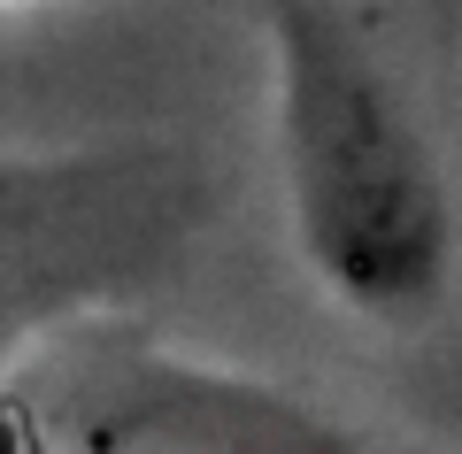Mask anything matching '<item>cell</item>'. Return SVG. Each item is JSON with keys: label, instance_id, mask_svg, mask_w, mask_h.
<instances>
[{"label": "cell", "instance_id": "obj_1", "mask_svg": "<svg viewBox=\"0 0 462 454\" xmlns=\"http://www.w3.org/2000/svg\"><path fill=\"white\" fill-rule=\"evenodd\" d=\"M270 131L316 285L370 324L439 316L462 262L447 162L393 69L316 0L270 16Z\"/></svg>", "mask_w": 462, "mask_h": 454}, {"label": "cell", "instance_id": "obj_2", "mask_svg": "<svg viewBox=\"0 0 462 454\" xmlns=\"http://www.w3.org/2000/svg\"><path fill=\"white\" fill-rule=\"evenodd\" d=\"M23 431L54 454H378L309 401L162 355H93L54 370V401H23Z\"/></svg>", "mask_w": 462, "mask_h": 454}]
</instances>
